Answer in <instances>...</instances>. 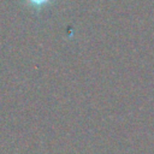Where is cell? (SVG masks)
Returning a JSON list of instances; mask_svg holds the SVG:
<instances>
[{"instance_id":"cell-1","label":"cell","mask_w":154,"mask_h":154,"mask_svg":"<svg viewBox=\"0 0 154 154\" xmlns=\"http://www.w3.org/2000/svg\"><path fill=\"white\" fill-rule=\"evenodd\" d=\"M32 7H36V8H38V7H42L48 0H26Z\"/></svg>"}]
</instances>
